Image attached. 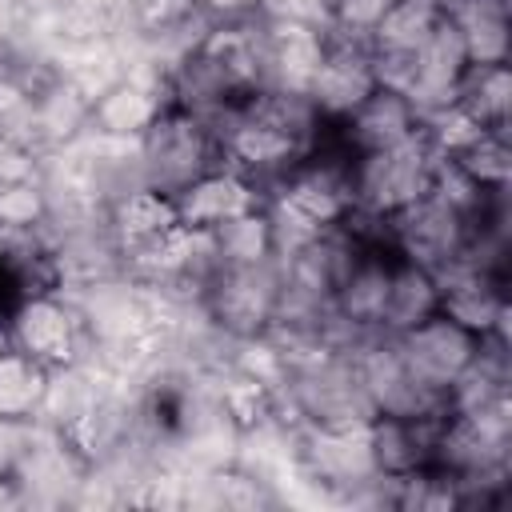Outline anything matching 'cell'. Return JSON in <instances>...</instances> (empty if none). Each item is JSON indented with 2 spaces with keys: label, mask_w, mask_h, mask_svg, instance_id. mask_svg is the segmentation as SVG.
Listing matches in <instances>:
<instances>
[{
  "label": "cell",
  "mask_w": 512,
  "mask_h": 512,
  "mask_svg": "<svg viewBox=\"0 0 512 512\" xmlns=\"http://www.w3.org/2000/svg\"><path fill=\"white\" fill-rule=\"evenodd\" d=\"M292 444H296L300 472L332 496H368L380 480L368 448V424H356V428L296 424Z\"/></svg>",
  "instance_id": "9"
},
{
  "label": "cell",
  "mask_w": 512,
  "mask_h": 512,
  "mask_svg": "<svg viewBox=\"0 0 512 512\" xmlns=\"http://www.w3.org/2000/svg\"><path fill=\"white\" fill-rule=\"evenodd\" d=\"M420 124H424V116L408 104V96H400V92L388 88V84H376L344 120H328L332 136L340 140V148H344L348 156L388 148V144L412 136Z\"/></svg>",
  "instance_id": "14"
},
{
  "label": "cell",
  "mask_w": 512,
  "mask_h": 512,
  "mask_svg": "<svg viewBox=\"0 0 512 512\" xmlns=\"http://www.w3.org/2000/svg\"><path fill=\"white\" fill-rule=\"evenodd\" d=\"M136 164H140V184H152V188L176 196L192 180H200L204 172L224 164L216 124L168 100L156 112V120L140 132Z\"/></svg>",
  "instance_id": "6"
},
{
  "label": "cell",
  "mask_w": 512,
  "mask_h": 512,
  "mask_svg": "<svg viewBox=\"0 0 512 512\" xmlns=\"http://www.w3.org/2000/svg\"><path fill=\"white\" fill-rule=\"evenodd\" d=\"M168 104V92L148 88L140 80H116L88 104V124L100 136L112 140H140V132L156 120V112Z\"/></svg>",
  "instance_id": "19"
},
{
  "label": "cell",
  "mask_w": 512,
  "mask_h": 512,
  "mask_svg": "<svg viewBox=\"0 0 512 512\" xmlns=\"http://www.w3.org/2000/svg\"><path fill=\"white\" fill-rule=\"evenodd\" d=\"M4 316H8V304H4V296H0V336H4ZM4 344V340H0Z\"/></svg>",
  "instance_id": "28"
},
{
  "label": "cell",
  "mask_w": 512,
  "mask_h": 512,
  "mask_svg": "<svg viewBox=\"0 0 512 512\" xmlns=\"http://www.w3.org/2000/svg\"><path fill=\"white\" fill-rule=\"evenodd\" d=\"M52 368L28 352L0 344V424H32L52 404Z\"/></svg>",
  "instance_id": "18"
},
{
  "label": "cell",
  "mask_w": 512,
  "mask_h": 512,
  "mask_svg": "<svg viewBox=\"0 0 512 512\" xmlns=\"http://www.w3.org/2000/svg\"><path fill=\"white\" fill-rule=\"evenodd\" d=\"M208 20H248L260 16L268 0H192Z\"/></svg>",
  "instance_id": "27"
},
{
  "label": "cell",
  "mask_w": 512,
  "mask_h": 512,
  "mask_svg": "<svg viewBox=\"0 0 512 512\" xmlns=\"http://www.w3.org/2000/svg\"><path fill=\"white\" fill-rule=\"evenodd\" d=\"M440 312L476 336H508V272L468 264L440 276Z\"/></svg>",
  "instance_id": "13"
},
{
  "label": "cell",
  "mask_w": 512,
  "mask_h": 512,
  "mask_svg": "<svg viewBox=\"0 0 512 512\" xmlns=\"http://www.w3.org/2000/svg\"><path fill=\"white\" fill-rule=\"evenodd\" d=\"M212 124L224 164L240 168L256 184H276L320 144L324 132V116L316 112V104L292 88H256Z\"/></svg>",
  "instance_id": "1"
},
{
  "label": "cell",
  "mask_w": 512,
  "mask_h": 512,
  "mask_svg": "<svg viewBox=\"0 0 512 512\" xmlns=\"http://www.w3.org/2000/svg\"><path fill=\"white\" fill-rule=\"evenodd\" d=\"M268 88L264 80V28L260 16L248 20H212V28L176 60L168 72V100L220 120L232 104Z\"/></svg>",
  "instance_id": "2"
},
{
  "label": "cell",
  "mask_w": 512,
  "mask_h": 512,
  "mask_svg": "<svg viewBox=\"0 0 512 512\" xmlns=\"http://www.w3.org/2000/svg\"><path fill=\"white\" fill-rule=\"evenodd\" d=\"M440 308V280L396 252L392 264V280H388V300H384V320H380V336H396L412 324H420L424 316H432Z\"/></svg>",
  "instance_id": "23"
},
{
  "label": "cell",
  "mask_w": 512,
  "mask_h": 512,
  "mask_svg": "<svg viewBox=\"0 0 512 512\" xmlns=\"http://www.w3.org/2000/svg\"><path fill=\"white\" fill-rule=\"evenodd\" d=\"M328 12V28L336 32H356L368 36L376 28V20L396 4V0H320Z\"/></svg>",
  "instance_id": "26"
},
{
  "label": "cell",
  "mask_w": 512,
  "mask_h": 512,
  "mask_svg": "<svg viewBox=\"0 0 512 512\" xmlns=\"http://www.w3.org/2000/svg\"><path fill=\"white\" fill-rule=\"evenodd\" d=\"M204 236V252H208V268L216 264H256V260H272L280 256V228L268 204L212 228L200 232Z\"/></svg>",
  "instance_id": "21"
},
{
  "label": "cell",
  "mask_w": 512,
  "mask_h": 512,
  "mask_svg": "<svg viewBox=\"0 0 512 512\" xmlns=\"http://www.w3.org/2000/svg\"><path fill=\"white\" fill-rule=\"evenodd\" d=\"M404 368L412 372V380L420 388H428L432 396L448 400V392L460 384V376L472 368V360L484 348V336L468 332L464 324H456L452 316H444L440 308L432 316H424L420 324L404 328L392 336Z\"/></svg>",
  "instance_id": "10"
},
{
  "label": "cell",
  "mask_w": 512,
  "mask_h": 512,
  "mask_svg": "<svg viewBox=\"0 0 512 512\" xmlns=\"http://www.w3.org/2000/svg\"><path fill=\"white\" fill-rule=\"evenodd\" d=\"M448 108H456L476 132H508V120H512L508 64H468Z\"/></svg>",
  "instance_id": "20"
},
{
  "label": "cell",
  "mask_w": 512,
  "mask_h": 512,
  "mask_svg": "<svg viewBox=\"0 0 512 512\" xmlns=\"http://www.w3.org/2000/svg\"><path fill=\"white\" fill-rule=\"evenodd\" d=\"M452 168H460L480 192L488 196H508V176H512V148L508 132H472L460 148L448 152Z\"/></svg>",
  "instance_id": "24"
},
{
  "label": "cell",
  "mask_w": 512,
  "mask_h": 512,
  "mask_svg": "<svg viewBox=\"0 0 512 512\" xmlns=\"http://www.w3.org/2000/svg\"><path fill=\"white\" fill-rule=\"evenodd\" d=\"M48 212H52V200L36 168V156L16 152V148L4 152L0 156V232L32 236L44 228Z\"/></svg>",
  "instance_id": "17"
},
{
  "label": "cell",
  "mask_w": 512,
  "mask_h": 512,
  "mask_svg": "<svg viewBox=\"0 0 512 512\" xmlns=\"http://www.w3.org/2000/svg\"><path fill=\"white\" fill-rule=\"evenodd\" d=\"M88 312L56 288L20 296L4 316V340L52 372H72L88 348Z\"/></svg>",
  "instance_id": "8"
},
{
  "label": "cell",
  "mask_w": 512,
  "mask_h": 512,
  "mask_svg": "<svg viewBox=\"0 0 512 512\" xmlns=\"http://www.w3.org/2000/svg\"><path fill=\"white\" fill-rule=\"evenodd\" d=\"M196 300L204 316L232 340H264L284 300V260L216 264L200 276Z\"/></svg>",
  "instance_id": "7"
},
{
  "label": "cell",
  "mask_w": 512,
  "mask_h": 512,
  "mask_svg": "<svg viewBox=\"0 0 512 512\" xmlns=\"http://www.w3.org/2000/svg\"><path fill=\"white\" fill-rule=\"evenodd\" d=\"M268 208H272L276 228H280V248L308 236V232L336 228L356 212L352 156L332 136L328 120H324L320 144L276 180V192L268 196Z\"/></svg>",
  "instance_id": "4"
},
{
  "label": "cell",
  "mask_w": 512,
  "mask_h": 512,
  "mask_svg": "<svg viewBox=\"0 0 512 512\" xmlns=\"http://www.w3.org/2000/svg\"><path fill=\"white\" fill-rule=\"evenodd\" d=\"M472 64H508L512 20L508 0H444Z\"/></svg>",
  "instance_id": "22"
},
{
  "label": "cell",
  "mask_w": 512,
  "mask_h": 512,
  "mask_svg": "<svg viewBox=\"0 0 512 512\" xmlns=\"http://www.w3.org/2000/svg\"><path fill=\"white\" fill-rule=\"evenodd\" d=\"M376 84H380V76H376L368 36L328 28L324 56H320V64L304 88V96L316 104V112L324 120H344Z\"/></svg>",
  "instance_id": "11"
},
{
  "label": "cell",
  "mask_w": 512,
  "mask_h": 512,
  "mask_svg": "<svg viewBox=\"0 0 512 512\" xmlns=\"http://www.w3.org/2000/svg\"><path fill=\"white\" fill-rule=\"evenodd\" d=\"M176 200V216L184 228L192 232H212L260 204H268L264 184H256L252 176H244L232 164H216L212 172H204L200 180H192L184 192L172 196Z\"/></svg>",
  "instance_id": "12"
},
{
  "label": "cell",
  "mask_w": 512,
  "mask_h": 512,
  "mask_svg": "<svg viewBox=\"0 0 512 512\" xmlns=\"http://www.w3.org/2000/svg\"><path fill=\"white\" fill-rule=\"evenodd\" d=\"M444 416H384L368 420V448L380 476H408L436 460V436Z\"/></svg>",
  "instance_id": "16"
},
{
  "label": "cell",
  "mask_w": 512,
  "mask_h": 512,
  "mask_svg": "<svg viewBox=\"0 0 512 512\" xmlns=\"http://www.w3.org/2000/svg\"><path fill=\"white\" fill-rule=\"evenodd\" d=\"M444 160L448 156H444L440 140L432 136L428 120L412 136H404V140H396L388 148L352 156L356 212L360 216H372V220L396 216L400 208H408V204H416L420 196L432 192Z\"/></svg>",
  "instance_id": "5"
},
{
  "label": "cell",
  "mask_w": 512,
  "mask_h": 512,
  "mask_svg": "<svg viewBox=\"0 0 512 512\" xmlns=\"http://www.w3.org/2000/svg\"><path fill=\"white\" fill-rule=\"evenodd\" d=\"M184 500L188 504H204V508H272V504H280V496L256 472H244L236 464L204 472L200 488L188 492Z\"/></svg>",
  "instance_id": "25"
},
{
  "label": "cell",
  "mask_w": 512,
  "mask_h": 512,
  "mask_svg": "<svg viewBox=\"0 0 512 512\" xmlns=\"http://www.w3.org/2000/svg\"><path fill=\"white\" fill-rule=\"evenodd\" d=\"M260 28H264V80H268V88L304 92L320 56H324L328 28L308 24V20H264V16H260Z\"/></svg>",
  "instance_id": "15"
},
{
  "label": "cell",
  "mask_w": 512,
  "mask_h": 512,
  "mask_svg": "<svg viewBox=\"0 0 512 512\" xmlns=\"http://www.w3.org/2000/svg\"><path fill=\"white\" fill-rule=\"evenodd\" d=\"M88 96L40 64L0 68V140L16 152H48L88 124Z\"/></svg>",
  "instance_id": "3"
}]
</instances>
